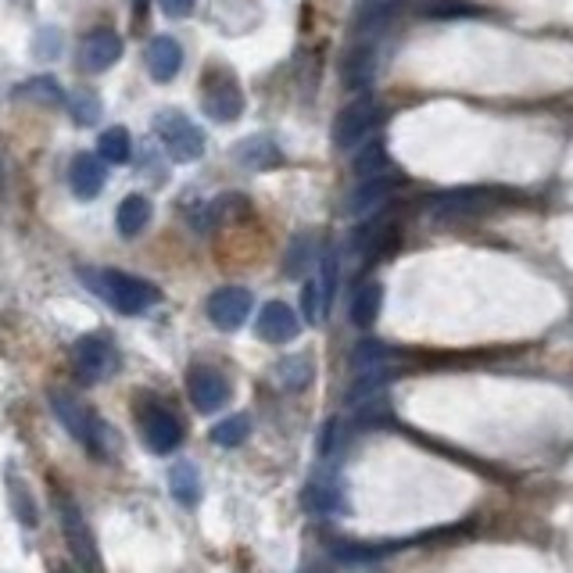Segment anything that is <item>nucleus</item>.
Returning a JSON list of instances; mask_svg holds the SVG:
<instances>
[{"mask_svg":"<svg viewBox=\"0 0 573 573\" xmlns=\"http://www.w3.org/2000/svg\"><path fill=\"white\" fill-rule=\"evenodd\" d=\"M83 284H90L97 295L122 315H140L162 301V290L154 284H148V279H140V276L119 273V270H97V273L90 270V273H83Z\"/></svg>","mask_w":573,"mask_h":573,"instance_id":"1","label":"nucleus"},{"mask_svg":"<svg viewBox=\"0 0 573 573\" xmlns=\"http://www.w3.org/2000/svg\"><path fill=\"white\" fill-rule=\"evenodd\" d=\"M51 409H54V416L61 420V426H65V431L76 437L90 456H101V459L112 456V448H115L112 431H108L104 420L97 416L94 409H87L83 401H76L65 391H51Z\"/></svg>","mask_w":573,"mask_h":573,"instance_id":"2","label":"nucleus"},{"mask_svg":"<svg viewBox=\"0 0 573 573\" xmlns=\"http://www.w3.org/2000/svg\"><path fill=\"white\" fill-rule=\"evenodd\" d=\"M54 509H58V520H61V531H65V541L72 548V556H76V563L83 573H104L101 563V552H97V541L87 527V516L79 513V506L72 502L68 495H58L54 498Z\"/></svg>","mask_w":573,"mask_h":573,"instance_id":"3","label":"nucleus"},{"mask_svg":"<svg viewBox=\"0 0 573 573\" xmlns=\"http://www.w3.org/2000/svg\"><path fill=\"white\" fill-rule=\"evenodd\" d=\"M154 133L176 162H198L204 154V133L183 112H162L154 119Z\"/></svg>","mask_w":573,"mask_h":573,"instance_id":"4","label":"nucleus"},{"mask_svg":"<svg viewBox=\"0 0 573 573\" xmlns=\"http://www.w3.org/2000/svg\"><path fill=\"white\" fill-rule=\"evenodd\" d=\"M72 362H76L79 381L101 384L104 376H112V370L119 365V356L104 334H87L76 340V348H72Z\"/></svg>","mask_w":573,"mask_h":573,"instance_id":"5","label":"nucleus"},{"mask_svg":"<svg viewBox=\"0 0 573 573\" xmlns=\"http://www.w3.org/2000/svg\"><path fill=\"white\" fill-rule=\"evenodd\" d=\"M376 126V101L373 97H359V101L345 104L334 119V144L340 151H351L370 137Z\"/></svg>","mask_w":573,"mask_h":573,"instance_id":"6","label":"nucleus"},{"mask_svg":"<svg viewBox=\"0 0 573 573\" xmlns=\"http://www.w3.org/2000/svg\"><path fill=\"white\" fill-rule=\"evenodd\" d=\"M140 434L151 452L169 456V452H176L183 441V423L176 420V412H169L165 406L151 401V406L140 409Z\"/></svg>","mask_w":573,"mask_h":573,"instance_id":"7","label":"nucleus"},{"mask_svg":"<svg viewBox=\"0 0 573 573\" xmlns=\"http://www.w3.org/2000/svg\"><path fill=\"white\" fill-rule=\"evenodd\" d=\"M201 108L212 122H234L244 115V90L234 76H209L201 87Z\"/></svg>","mask_w":573,"mask_h":573,"instance_id":"8","label":"nucleus"},{"mask_svg":"<svg viewBox=\"0 0 573 573\" xmlns=\"http://www.w3.org/2000/svg\"><path fill=\"white\" fill-rule=\"evenodd\" d=\"M187 395L198 412H219L229 401V381L215 370V365H190Z\"/></svg>","mask_w":573,"mask_h":573,"instance_id":"9","label":"nucleus"},{"mask_svg":"<svg viewBox=\"0 0 573 573\" xmlns=\"http://www.w3.org/2000/svg\"><path fill=\"white\" fill-rule=\"evenodd\" d=\"M251 290L248 287H219L209 298V320L219 326V331H240L251 315Z\"/></svg>","mask_w":573,"mask_h":573,"instance_id":"10","label":"nucleus"},{"mask_svg":"<svg viewBox=\"0 0 573 573\" xmlns=\"http://www.w3.org/2000/svg\"><path fill=\"white\" fill-rule=\"evenodd\" d=\"M484 209H487V194L448 190L426 201V219H434V223H459V219H477Z\"/></svg>","mask_w":573,"mask_h":573,"instance_id":"11","label":"nucleus"},{"mask_svg":"<svg viewBox=\"0 0 573 573\" xmlns=\"http://www.w3.org/2000/svg\"><path fill=\"white\" fill-rule=\"evenodd\" d=\"M108 162L101 154H90V151H83L72 158V165H68V187L76 190V198L83 201H90L97 198V194L104 190V183H108Z\"/></svg>","mask_w":573,"mask_h":573,"instance_id":"12","label":"nucleus"},{"mask_svg":"<svg viewBox=\"0 0 573 573\" xmlns=\"http://www.w3.org/2000/svg\"><path fill=\"white\" fill-rule=\"evenodd\" d=\"M391 198H395L391 179H381V176L362 179V187L348 194L345 212H348V219H373V215H381V209H387V201Z\"/></svg>","mask_w":573,"mask_h":573,"instance_id":"13","label":"nucleus"},{"mask_svg":"<svg viewBox=\"0 0 573 573\" xmlns=\"http://www.w3.org/2000/svg\"><path fill=\"white\" fill-rule=\"evenodd\" d=\"M229 158L248 169V173H265V169H276L284 165V151H279V144L273 137H248L229 148Z\"/></svg>","mask_w":573,"mask_h":573,"instance_id":"14","label":"nucleus"},{"mask_svg":"<svg viewBox=\"0 0 573 573\" xmlns=\"http://www.w3.org/2000/svg\"><path fill=\"white\" fill-rule=\"evenodd\" d=\"M298 334H301V320L290 304H284V301L262 304V312H259V337L262 340H270V345H287V340H295Z\"/></svg>","mask_w":573,"mask_h":573,"instance_id":"15","label":"nucleus"},{"mask_svg":"<svg viewBox=\"0 0 573 573\" xmlns=\"http://www.w3.org/2000/svg\"><path fill=\"white\" fill-rule=\"evenodd\" d=\"M119 58H122V36L115 29H94V33H87V40H83V51H79L83 68H87V72H104V68H112Z\"/></svg>","mask_w":573,"mask_h":573,"instance_id":"16","label":"nucleus"},{"mask_svg":"<svg viewBox=\"0 0 573 573\" xmlns=\"http://www.w3.org/2000/svg\"><path fill=\"white\" fill-rule=\"evenodd\" d=\"M183 65V47L173 36H154L151 47H148V68L154 83H169L179 72Z\"/></svg>","mask_w":573,"mask_h":573,"instance_id":"17","label":"nucleus"},{"mask_svg":"<svg viewBox=\"0 0 573 573\" xmlns=\"http://www.w3.org/2000/svg\"><path fill=\"white\" fill-rule=\"evenodd\" d=\"M151 201L144 198V194H129V198H122L119 204V212H115V226H119V234L122 237H137L148 229L151 223Z\"/></svg>","mask_w":573,"mask_h":573,"instance_id":"18","label":"nucleus"},{"mask_svg":"<svg viewBox=\"0 0 573 573\" xmlns=\"http://www.w3.org/2000/svg\"><path fill=\"white\" fill-rule=\"evenodd\" d=\"M381 304H384V287L381 284H362L356 290V298L348 304V320L351 326H359V331H370L376 323V315H381Z\"/></svg>","mask_w":573,"mask_h":573,"instance_id":"19","label":"nucleus"},{"mask_svg":"<svg viewBox=\"0 0 573 573\" xmlns=\"http://www.w3.org/2000/svg\"><path fill=\"white\" fill-rule=\"evenodd\" d=\"M15 101H29V104H40V108H61L68 101L65 90L58 87L54 76H33L26 83L15 87Z\"/></svg>","mask_w":573,"mask_h":573,"instance_id":"20","label":"nucleus"},{"mask_svg":"<svg viewBox=\"0 0 573 573\" xmlns=\"http://www.w3.org/2000/svg\"><path fill=\"white\" fill-rule=\"evenodd\" d=\"M387 365H391V348L381 345V340H362L351 351V370H356V376H387Z\"/></svg>","mask_w":573,"mask_h":573,"instance_id":"21","label":"nucleus"},{"mask_svg":"<svg viewBox=\"0 0 573 573\" xmlns=\"http://www.w3.org/2000/svg\"><path fill=\"white\" fill-rule=\"evenodd\" d=\"M169 491L179 506L194 509L201 502V477L198 470H194V462H176L173 470H169Z\"/></svg>","mask_w":573,"mask_h":573,"instance_id":"22","label":"nucleus"},{"mask_svg":"<svg viewBox=\"0 0 573 573\" xmlns=\"http://www.w3.org/2000/svg\"><path fill=\"white\" fill-rule=\"evenodd\" d=\"M97 154H101L108 165H126V162H129V154H133L129 129H126V126L104 129V133H101V140H97Z\"/></svg>","mask_w":573,"mask_h":573,"instance_id":"23","label":"nucleus"},{"mask_svg":"<svg viewBox=\"0 0 573 573\" xmlns=\"http://www.w3.org/2000/svg\"><path fill=\"white\" fill-rule=\"evenodd\" d=\"M334 559L345 566H370V563H381L387 548L381 545H365V541H334Z\"/></svg>","mask_w":573,"mask_h":573,"instance_id":"24","label":"nucleus"},{"mask_svg":"<svg viewBox=\"0 0 573 573\" xmlns=\"http://www.w3.org/2000/svg\"><path fill=\"white\" fill-rule=\"evenodd\" d=\"M248 434H251V420L244 416H229V420H219L215 426H212V441L219 445V448H237V445H244L248 441Z\"/></svg>","mask_w":573,"mask_h":573,"instance_id":"25","label":"nucleus"},{"mask_svg":"<svg viewBox=\"0 0 573 573\" xmlns=\"http://www.w3.org/2000/svg\"><path fill=\"white\" fill-rule=\"evenodd\" d=\"M276 381L290 387V391H301V387L312 384V359L298 356V359H284L276 365Z\"/></svg>","mask_w":573,"mask_h":573,"instance_id":"26","label":"nucleus"},{"mask_svg":"<svg viewBox=\"0 0 573 573\" xmlns=\"http://www.w3.org/2000/svg\"><path fill=\"white\" fill-rule=\"evenodd\" d=\"M68 112H72V119L79 122V126H94V122H101V97H97L94 90H76L68 97Z\"/></svg>","mask_w":573,"mask_h":573,"instance_id":"27","label":"nucleus"},{"mask_svg":"<svg viewBox=\"0 0 573 573\" xmlns=\"http://www.w3.org/2000/svg\"><path fill=\"white\" fill-rule=\"evenodd\" d=\"M320 290H323V309L326 315H331V304H334V290H337V251L334 248H326L320 254Z\"/></svg>","mask_w":573,"mask_h":573,"instance_id":"28","label":"nucleus"},{"mask_svg":"<svg viewBox=\"0 0 573 573\" xmlns=\"http://www.w3.org/2000/svg\"><path fill=\"white\" fill-rule=\"evenodd\" d=\"M304 506L312 509V513H331V509L340 506V498H337V487L334 484H309V491H304Z\"/></svg>","mask_w":573,"mask_h":573,"instance_id":"29","label":"nucleus"},{"mask_svg":"<svg viewBox=\"0 0 573 573\" xmlns=\"http://www.w3.org/2000/svg\"><path fill=\"white\" fill-rule=\"evenodd\" d=\"M309 259H312V237H295L287 248V259H284V273L287 276H301L309 270Z\"/></svg>","mask_w":573,"mask_h":573,"instance_id":"30","label":"nucleus"},{"mask_svg":"<svg viewBox=\"0 0 573 573\" xmlns=\"http://www.w3.org/2000/svg\"><path fill=\"white\" fill-rule=\"evenodd\" d=\"M431 18H470V15H484V8L470 4V0H437V4L426 8Z\"/></svg>","mask_w":573,"mask_h":573,"instance_id":"31","label":"nucleus"},{"mask_svg":"<svg viewBox=\"0 0 573 573\" xmlns=\"http://www.w3.org/2000/svg\"><path fill=\"white\" fill-rule=\"evenodd\" d=\"M301 312H304V323H320L326 320V309H323V290H320V279H309L301 290Z\"/></svg>","mask_w":573,"mask_h":573,"instance_id":"32","label":"nucleus"},{"mask_svg":"<svg viewBox=\"0 0 573 573\" xmlns=\"http://www.w3.org/2000/svg\"><path fill=\"white\" fill-rule=\"evenodd\" d=\"M11 506H15L18 523H26V527H36V506H33V498L26 495V487H22L18 481H11Z\"/></svg>","mask_w":573,"mask_h":573,"instance_id":"33","label":"nucleus"},{"mask_svg":"<svg viewBox=\"0 0 573 573\" xmlns=\"http://www.w3.org/2000/svg\"><path fill=\"white\" fill-rule=\"evenodd\" d=\"M356 169H359L362 179H373V176L387 173V169H391V162H387V151L384 148H370V151L362 154V162Z\"/></svg>","mask_w":573,"mask_h":573,"instance_id":"34","label":"nucleus"},{"mask_svg":"<svg viewBox=\"0 0 573 573\" xmlns=\"http://www.w3.org/2000/svg\"><path fill=\"white\" fill-rule=\"evenodd\" d=\"M244 198H237V194H223L219 201H212V209H209V215H212V223H223V219H234L240 209H244Z\"/></svg>","mask_w":573,"mask_h":573,"instance_id":"35","label":"nucleus"},{"mask_svg":"<svg viewBox=\"0 0 573 573\" xmlns=\"http://www.w3.org/2000/svg\"><path fill=\"white\" fill-rule=\"evenodd\" d=\"M40 61H51L61 54V33L58 29H43L40 36H36V51H33Z\"/></svg>","mask_w":573,"mask_h":573,"instance_id":"36","label":"nucleus"},{"mask_svg":"<svg viewBox=\"0 0 573 573\" xmlns=\"http://www.w3.org/2000/svg\"><path fill=\"white\" fill-rule=\"evenodd\" d=\"M169 18H187L194 11V0H158Z\"/></svg>","mask_w":573,"mask_h":573,"instance_id":"37","label":"nucleus"},{"mask_svg":"<svg viewBox=\"0 0 573 573\" xmlns=\"http://www.w3.org/2000/svg\"><path fill=\"white\" fill-rule=\"evenodd\" d=\"M133 15H137V26L148 18V0H133Z\"/></svg>","mask_w":573,"mask_h":573,"instance_id":"38","label":"nucleus"}]
</instances>
